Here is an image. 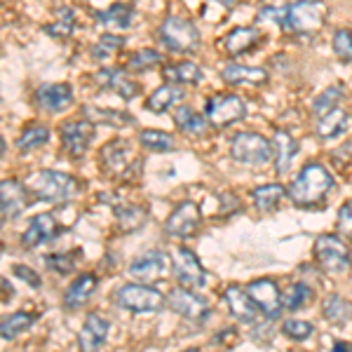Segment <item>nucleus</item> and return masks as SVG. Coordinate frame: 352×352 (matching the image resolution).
<instances>
[{"label": "nucleus", "mask_w": 352, "mask_h": 352, "mask_svg": "<svg viewBox=\"0 0 352 352\" xmlns=\"http://www.w3.org/2000/svg\"><path fill=\"white\" fill-rule=\"evenodd\" d=\"M333 188V176L327 172L324 164L310 162L298 172L296 181L287 188L289 200L298 207H312V204L322 202Z\"/></svg>", "instance_id": "1"}, {"label": "nucleus", "mask_w": 352, "mask_h": 352, "mask_svg": "<svg viewBox=\"0 0 352 352\" xmlns=\"http://www.w3.org/2000/svg\"><path fill=\"white\" fill-rule=\"evenodd\" d=\"M26 188L36 200L47 204H64L78 195V181L66 172L38 169L26 179Z\"/></svg>", "instance_id": "2"}, {"label": "nucleus", "mask_w": 352, "mask_h": 352, "mask_svg": "<svg viewBox=\"0 0 352 352\" xmlns=\"http://www.w3.org/2000/svg\"><path fill=\"white\" fill-rule=\"evenodd\" d=\"M160 41L169 52L192 54L200 47V31L186 16H167L160 26Z\"/></svg>", "instance_id": "3"}, {"label": "nucleus", "mask_w": 352, "mask_h": 352, "mask_svg": "<svg viewBox=\"0 0 352 352\" xmlns=\"http://www.w3.org/2000/svg\"><path fill=\"white\" fill-rule=\"evenodd\" d=\"M315 258L327 275H345L352 268V254L340 237L322 235L315 240Z\"/></svg>", "instance_id": "4"}, {"label": "nucleus", "mask_w": 352, "mask_h": 352, "mask_svg": "<svg viewBox=\"0 0 352 352\" xmlns=\"http://www.w3.org/2000/svg\"><path fill=\"white\" fill-rule=\"evenodd\" d=\"M118 305L134 315H146V312H157L164 305V296L157 289L144 282H134V285H124L116 294Z\"/></svg>", "instance_id": "5"}, {"label": "nucleus", "mask_w": 352, "mask_h": 352, "mask_svg": "<svg viewBox=\"0 0 352 352\" xmlns=\"http://www.w3.org/2000/svg\"><path fill=\"white\" fill-rule=\"evenodd\" d=\"M230 153L237 162L258 167V164L272 160V144L256 132H240L237 136H232Z\"/></svg>", "instance_id": "6"}, {"label": "nucleus", "mask_w": 352, "mask_h": 352, "mask_svg": "<svg viewBox=\"0 0 352 352\" xmlns=\"http://www.w3.org/2000/svg\"><path fill=\"white\" fill-rule=\"evenodd\" d=\"M327 16V5L322 0H298L287 8L285 28L294 33H315L320 31Z\"/></svg>", "instance_id": "7"}, {"label": "nucleus", "mask_w": 352, "mask_h": 352, "mask_svg": "<svg viewBox=\"0 0 352 352\" xmlns=\"http://www.w3.org/2000/svg\"><path fill=\"white\" fill-rule=\"evenodd\" d=\"M207 120L214 127H228V124L242 120L247 116V106L240 96L235 94H214L207 99Z\"/></svg>", "instance_id": "8"}, {"label": "nucleus", "mask_w": 352, "mask_h": 352, "mask_svg": "<svg viewBox=\"0 0 352 352\" xmlns=\"http://www.w3.org/2000/svg\"><path fill=\"white\" fill-rule=\"evenodd\" d=\"M172 270H174V277L181 287H188V289H202L207 285V272L200 265L195 254L186 247H179L174 252V258H172Z\"/></svg>", "instance_id": "9"}, {"label": "nucleus", "mask_w": 352, "mask_h": 352, "mask_svg": "<svg viewBox=\"0 0 352 352\" xmlns=\"http://www.w3.org/2000/svg\"><path fill=\"white\" fill-rule=\"evenodd\" d=\"M172 268V261L164 252H146L139 258L129 263V275L136 282H144V285H153V282H160L169 275Z\"/></svg>", "instance_id": "10"}, {"label": "nucleus", "mask_w": 352, "mask_h": 352, "mask_svg": "<svg viewBox=\"0 0 352 352\" xmlns=\"http://www.w3.org/2000/svg\"><path fill=\"white\" fill-rule=\"evenodd\" d=\"M200 207L195 202H181L179 207L169 214L167 223H164V232L174 240H188L200 228Z\"/></svg>", "instance_id": "11"}, {"label": "nucleus", "mask_w": 352, "mask_h": 352, "mask_svg": "<svg viewBox=\"0 0 352 352\" xmlns=\"http://www.w3.org/2000/svg\"><path fill=\"white\" fill-rule=\"evenodd\" d=\"M61 148L71 157H82L94 139V122L89 120H68L59 127Z\"/></svg>", "instance_id": "12"}, {"label": "nucleus", "mask_w": 352, "mask_h": 352, "mask_svg": "<svg viewBox=\"0 0 352 352\" xmlns=\"http://www.w3.org/2000/svg\"><path fill=\"white\" fill-rule=\"evenodd\" d=\"M28 197H31V192H28L24 184H19L14 179L0 181V219L10 221L21 217L28 204H31Z\"/></svg>", "instance_id": "13"}, {"label": "nucleus", "mask_w": 352, "mask_h": 352, "mask_svg": "<svg viewBox=\"0 0 352 352\" xmlns=\"http://www.w3.org/2000/svg\"><path fill=\"white\" fill-rule=\"evenodd\" d=\"M167 305L176 315L186 317V320H192V322H200L209 315V303L197 296V294H190L188 287L172 289L167 296Z\"/></svg>", "instance_id": "14"}, {"label": "nucleus", "mask_w": 352, "mask_h": 352, "mask_svg": "<svg viewBox=\"0 0 352 352\" xmlns=\"http://www.w3.org/2000/svg\"><path fill=\"white\" fill-rule=\"evenodd\" d=\"M247 294L252 296V300L258 305V310L263 312L268 320H277V317L282 315V294L275 282L268 280V277L249 282Z\"/></svg>", "instance_id": "15"}, {"label": "nucleus", "mask_w": 352, "mask_h": 352, "mask_svg": "<svg viewBox=\"0 0 352 352\" xmlns=\"http://www.w3.org/2000/svg\"><path fill=\"white\" fill-rule=\"evenodd\" d=\"M36 104L47 113H61L73 106V89L64 82L43 85L36 89Z\"/></svg>", "instance_id": "16"}, {"label": "nucleus", "mask_w": 352, "mask_h": 352, "mask_svg": "<svg viewBox=\"0 0 352 352\" xmlns=\"http://www.w3.org/2000/svg\"><path fill=\"white\" fill-rule=\"evenodd\" d=\"M109 331H111V322L104 320L101 315H92L85 320V324L80 329V333H78V345H80V350H99L104 348V343L109 340Z\"/></svg>", "instance_id": "17"}, {"label": "nucleus", "mask_w": 352, "mask_h": 352, "mask_svg": "<svg viewBox=\"0 0 352 352\" xmlns=\"http://www.w3.org/2000/svg\"><path fill=\"white\" fill-rule=\"evenodd\" d=\"M94 80L99 82V87L120 94L124 101H132L139 94V85L129 80L127 71H122V68H101L94 76Z\"/></svg>", "instance_id": "18"}, {"label": "nucleus", "mask_w": 352, "mask_h": 352, "mask_svg": "<svg viewBox=\"0 0 352 352\" xmlns=\"http://www.w3.org/2000/svg\"><path fill=\"white\" fill-rule=\"evenodd\" d=\"M56 232H59V223H56V219L52 217V214H41V217L33 219L31 226L24 230V235H21V244H24L26 249H36L45 242L54 240Z\"/></svg>", "instance_id": "19"}, {"label": "nucleus", "mask_w": 352, "mask_h": 352, "mask_svg": "<svg viewBox=\"0 0 352 352\" xmlns=\"http://www.w3.org/2000/svg\"><path fill=\"white\" fill-rule=\"evenodd\" d=\"M223 296L232 312V317L240 320L242 324H254V322L258 320V305L254 303L252 296H249L247 292H242L240 287H228Z\"/></svg>", "instance_id": "20"}, {"label": "nucleus", "mask_w": 352, "mask_h": 352, "mask_svg": "<svg viewBox=\"0 0 352 352\" xmlns=\"http://www.w3.org/2000/svg\"><path fill=\"white\" fill-rule=\"evenodd\" d=\"M96 285H99V280H96V275H92V272L78 275L76 280L71 282V287L64 292V308H68V310L85 308V305H87V300L92 298Z\"/></svg>", "instance_id": "21"}, {"label": "nucleus", "mask_w": 352, "mask_h": 352, "mask_svg": "<svg viewBox=\"0 0 352 352\" xmlns=\"http://www.w3.org/2000/svg\"><path fill=\"white\" fill-rule=\"evenodd\" d=\"M132 160V153H129L127 141H111L104 151H101V162H104L106 172L116 176H127L129 174V162Z\"/></svg>", "instance_id": "22"}, {"label": "nucleus", "mask_w": 352, "mask_h": 352, "mask_svg": "<svg viewBox=\"0 0 352 352\" xmlns=\"http://www.w3.org/2000/svg\"><path fill=\"white\" fill-rule=\"evenodd\" d=\"M298 153V141H294V136L280 129L275 132V139H272V155H275V169L277 174H287L292 169V162Z\"/></svg>", "instance_id": "23"}, {"label": "nucleus", "mask_w": 352, "mask_h": 352, "mask_svg": "<svg viewBox=\"0 0 352 352\" xmlns=\"http://www.w3.org/2000/svg\"><path fill=\"white\" fill-rule=\"evenodd\" d=\"M352 124V116L343 109H331L327 111L324 116H320V122H317V136L320 139H336V136L345 134Z\"/></svg>", "instance_id": "24"}, {"label": "nucleus", "mask_w": 352, "mask_h": 352, "mask_svg": "<svg viewBox=\"0 0 352 352\" xmlns=\"http://www.w3.org/2000/svg\"><path fill=\"white\" fill-rule=\"evenodd\" d=\"M221 80L228 85H263L268 80V73H265L263 68L228 64L221 68Z\"/></svg>", "instance_id": "25"}, {"label": "nucleus", "mask_w": 352, "mask_h": 352, "mask_svg": "<svg viewBox=\"0 0 352 352\" xmlns=\"http://www.w3.org/2000/svg\"><path fill=\"white\" fill-rule=\"evenodd\" d=\"M184 87H176V82H169V85H162L153 92L148 99H146V109L153 111V113H164L169 111L176 101H184Z\"/></svg>", "instance_id": "26"}, {"label": "nucleus", "mask_w": 352, "mask_h": 352, "mask_svg": "<svg viewBox=\"0 0 352 352\" xmlns=\"http://www.w3.org/2000/svg\"><path fill=\"white\" fill-rule=\"evenodd\" d=\"M36 320L38 317L31 315V312H26V310H19V312H12V315L0 317V338L12 340L16 336H21V333H26L28 329L36 324Z\"/></svg>", "instance_id": "27"}, {"label": "nucleus", "mask_w": 352, "mask_h": 352, "mask_svg": "<svg viewBox=\"0 0 352 352\" xmlns=\"http://www.w3.org/2000/svg\"><path fill=\"white\" fill-rule=\"evenodd\" d=\"M261 33L256 28H232L228 36L223 38V47L230 56H240L258 43Z\"/></svg>", "instance_id": "28"}, {"label": "nucleus", "mask_w": 352, "mask_h": 352, "mask_svg": "<svg viewBox=\"0 0 352 352\" xmlns=\"http://www.w3.org/2000/svg\"><path fill=\"white\" fill-rule=\"evenodd\" d=\"M82 116L94 124H111V127H127L134 122L132 116L122 111H113V109H101V106H85Z\"/></svg>", "instance_id": "29"}, {"label": "nucleus", "mask_w": 352, "mask_h": 352, "mask_svg": "<svg viewBox=\"0 0 352 352\" xmlns=\"http://www.w3.org/2000/svg\"><path fill=\"white\" fill-rule=\"evenodd\" d=\"M287 190L280 184H265L252 190V202L258 212H272V209L280 207V202L285 200Z\"/></svg>", "instance_id": "30"}, {"label": "nucleus", "mask_w": 352, "mask_h": 352, "mask_svg": "<svg viewBox=\"0 0 352 352\" xmlns=\"http://www.w3.org/2000/svg\"><path fill=\"white\" fill-rule=\"evenodd\" d=\"M164 78L176 85H197L202 80V68L192 61H179V64L164 66Z\"/></svg>", "instance_id": "31"}, {"label": "nucleus", "mask_w": 352, "mask_h": 352, "mask_svg": "<svg viewBox=\"0 0 352 352\" xmlns=\"http://www.w3.org/2000/svg\"><path fill=\"white\" fill-rule=\"evenodd\" d=\"M322 315L331 324H345L352 315V305L340 294H329L324 303H322Z\"/></svg>", "instance_id": "32"}, {"label": "nucleus", "mask_w": 352, "mask_h": 352, "mask_svg": "<svg viewBox=\"0 0 352 352\" xmlns=\"http://www.w3.org/2000/svg\"><path fill=\"white\" fill-rule=\"evenodd\" d=\"M174 120L179 124V129H184L190 136H202L207 132V120L197 111H192L190 106H179L174 113Z\"/></svg>", "instance_id": "33"}, {"label": "nucleus", "mask_w": 352, "mask_h": 352, "mask_svg": "<svg viewBox=\"0 0 352 352\" xmlns=\"http://www.w3.org/2000/svg\"><path fill=\"white\" fill-rule=\"evenodd\" d=\"M50 139V129L43 127V124H28L24 132L19 134V139H16V148L21 153H28V151H36L41 148V146L47 144Z\"/></svg>", "instance_id": "34"}, {"label": "nucleus", "mask_w": 352, "mask_h": 352, "mask_svg": "<svg viewBox=\"0 0 352 352\" xmlns=\"http://www.w3.org/2000/svg\"><path fill=\"white\" fill-rule=\"evenodd\" d=\"M139 141L146 151H153V153H169L176 148L174 136L169 132H157V129H146V132H141Z\"/></svg>", "instance_id": "35"}, {"label": "nucleus", "mask_w": 352, "mask_h": 352, "mask_svg": "<svg viewBox=\"0 0 352 352\" xmlns=\"http://www.w3.org/2000/svg\"><path fill=\"white\" fill-rule=\"evenodd\" d=\"M99 21L109 28H127L132 24V8L124 3H116L106 12H99Z\"/></svg>", "instance_id": "36"}, {"label": "nucleus", "mask_w": 352, "mask_h": 352, "mask_svg": "<svg viewBox=\"0 0 352 352\" xmlns=\"http://www.w3.org/2000/svg\"><path fill=\"white\" fill-rule=\"evenodd\" d=\"M340 99H343V87H340V85H331V87H327L324 92L312 101V113H315V116H324L327 111L336 109L340 104Z\"/></svg>", "instance_id": "37"}, {"label": "nucleus", "mask_w": 352, "mask_h": 352, "mask_svg": "<svg viewBox=\"0 0 352 352\" xmlns=\"http://www.w3.org/2000/svg\"><path fill=\"white\" fill-rule=\"evenodd\" d=\"M310 298H312V289L308 285H303V282H298V285H294L287 294H282V308L298 310V308H303Z\"/></svg>", "instance_id": "38"}, {"label": "nucleus", "mask_w": 352, "mask_h": 352, "mask_svg": "<svg viewBox=\"0 0 352 352\" xmlns=\"http://www.w3.org/2000/svg\"><path fill=\"white\" fill-rule=\"evenodd\" d=\"M162 61V54L155 52V50L146 47V50H136V52L127 59V68L129 71H148V68L157 66Z\"/></svg>", "instance_id": "39"}, {"label": "nucleus", "mask_w": 352, "mask_h": 352, "mask_svg": "<svg viewBox=\"0 0 352 352\" xmlns=\"http://www.w3.org/2000/svg\"><path fill=\"white\" fill-rule=\"evenodd\" d=\"M118 223H120L122 230H136L146 223V212L141 207H134V204L120 207L118 209Z\"/></svg>", "instance_id": "40"}, {"label": "nucleus", "mask_w": 352, "mask_h": 352, "mask_svg": "<svg viewBox=\"0 0 352 352\" xmlns=\"http://www.w3.org/2000/svg\"><path fill=\"white\" fill-rule=\"evenodd\" d=\"M124 45V38L116 36V33H104V36L99 38V43L94 45L92 54L94 59H109L111 54H116L118 50H120Z\"/></svg>", "instance_id": "41"}, {"label": "nucleus", "mask_w": 352, "mask_h": 352, "mask_svg": "<svg viewBox=\"0 0 352 352\" xmlns=\"http://www.w3.org/2000/svg\"><path fill=\"white\" fill-rule=\"evenodd\" d=\"M312 331H315V327H312L310 322H303V320H289L282 324V333H285L287 338L296 340V343L308 340L312 336Z\"/></svg>", "instance_id": "42"}, {"label": "nucleus", "mask_w": 352, "mask_h": 352, "mask_svg": "<svg viewBox=\"0 0 352 352\" xmlns=\"http://www.w3.org/2000/svg\"><path fill=\"white\" fill-rule=\"evenodd\" d=\"M73 31H76V12H73V10H61L56 21L47 28L50 36H56V38L71 36Z\"/></svg>", "instance_id": "43"}, {"label": "nucleus", "mask_w": 352, "mask_h": 352, "mask_svg": "<svg viewBox=\"0 0 352 352\" xmlns=\"http://www.w3.org/2000/svg\"><path fill=\"white\" fill-rule=\"evenodd\" d=\"M333 54L345 64L352 61V31H348V28L336 31V36H333Z\"/></svg>", "instance_id": "44"}, {"label": "nucleus", "mask_w": 352, "mask_h": 352, "mask_svg": "<svg viewBox=\"0 0 352 352\" xmlns=\"http://www.w3.org/2000/svg\"><path fill=\"white\" fill-rule=\"evenodd\" d=\"M45 265L52 272H56V275H68V272L76 268V258L71 254H47L45 256Z\"/></svg>", "instance_id": "45"}, {"label": "nucleus", "mask_w": 352, "mask_h": 352, "mask_svg": "<svg viewBox=\"0 0 352 352\" xmlns=\"http://www.w3.org/2000/svg\"><path fill=\"white\" fill-rule=\"evenodd\" d=\"M338 235L352 240V202L343 204L338 212Z\"/></svg>", "instance_id": "46"}, {"label": "nucleus", "mask_w": 352, "mask_h": 352, "mask_svg": "<svg viewBox=\"0 0 352 352\" xmlns=\"http://www.w3.org/2000/svg\"><path fill=\"white\" fill-rule=\"evenodd\" d=\"M12 272H14V277H19V280H24L28 287H41L43 282H41V277H38V272L36 270H31L28 265H21V263H16L12 265Z\"/></svg>", "instance_id": "47"}, {"label": "nucleus", "mask_w": 352, "mask_h": 352, "mask_svg": "<svg viewBox=\"0 0 352 352\" xmlns=\"http://www.w3.org/2000/svg\"><path fill=\"white\" fill-rule=\"evenodd\" d=\"M258 19H270V21H275V24L285 26V24H287V8H285V10H277V8H265V10H261Z\"/></svg>", "instance_id": "48"}, {"label": "nucleus", "mask_w": 352, "mask_h": 352, "mask_svg": "<svg viewBox=\"0 0 352 352\" xmlns=\"http://www.w3.org/2000/svg\"><path fill=\"white\" fill-rule=\"evenodd\" d=\"M12 296H14L12 285H10L3 275H0V300H3V303H8V300H12Z\"/></svg>", "instance_id": "49"}, {"label": "nucleus", "mask_w": 352, "mask_h": 352, "mask_svg": "<svg viewBox=\"0 0 352 352\" xmlns=\"http://www.w3.org/2000/svg\"><path fill=\"white\" fill-rule=\"evenodd\" d=\"M350 345L348 343H333V350H348Z\"/></svg>", "instance_id": "50"}, {"label": "nucleus", "mask_w": 352, "mask_h": 352, "mask_svg": "<svg viewBox=\"0 0 352 352\" xmlns=\"http://www.w3.org/2000/svg\"><path fill=\"white\" fill-rule=\"evenodd\" d=\"M3 153H5V141H3V136H0V157H3Z\"/></svg>", "instance_id": "51"}]
</instances>
